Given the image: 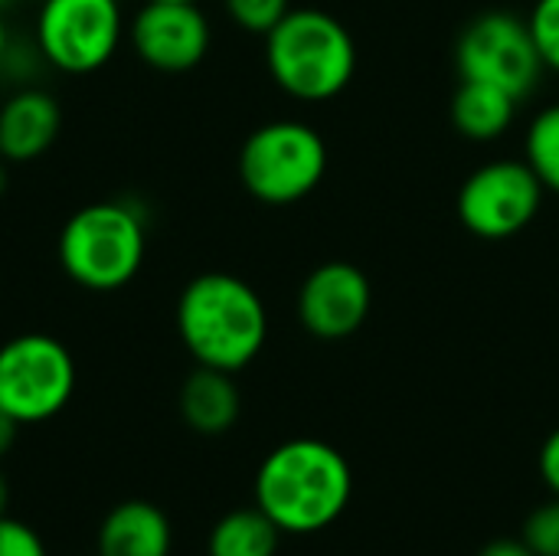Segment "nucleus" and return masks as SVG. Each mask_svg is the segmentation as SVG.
<instances>
[{
  "instance_id": "nucleus-22",
  "label": "nucleus",
  "mask_w": 559,
  "mask_h": 556,
  "mask_svg": "<svg viewBox=\"0 0 559 556\" xmlns=\"http://www.w3.org/2000/svg\"><path fill=\"white\" fill-rule=\"evenodd\" d=\"M540 475L547 482V488L559 498V429H554L540 449Z\"/></svg>"
},
{
  "instance_id": "nucleus-4",
  "label": "nucleus",
  "mask_w": 559,
  "mask_h": 556,
  "mask_svg": "<svg viewBox=\"0 0 559 556\" xmlns=\"http://www.w3.org/2000/svg\"><path fill=\"white\" fill-rule=\"evenodd\" d=\"M144 216L121 200H102L75 210L59 233L62 272L88 292H118L144 265Z\"/></svg>"
},
{
  "instance_id": "nucleus-1",
  "label": "nucleus",
  "mask_w": 559,
  "mask_h": 556,
  "mask_svg": "<svg viewBox=\"0 0 559 556\" xmlns=\"http://www.w3.org/2000/svg\"><path fill=\"white\" fill-rule=\"evenodd\" d=\"M354 475L347 459L321 439H292L265 456L255 475V508L285 534L331 528L350 505Z\"/></svg>"
},
{
  "instance_id": "nucleus-14",
  "label": "nucleus",
  "mask_w": 559,
  "mask_h": 556,
  "mask_svg": "<svg viewBox=\"0 0 559 556\" xmlns=\"http://www.w3.org/2000/svg\"><path fill=\"white\" fill-rule=\"evenodd\" d=\"M239 387L233 374L200 367L180 387V416L200 436H223L239 419Z\"/></svg>"
},
{
  "instance_id": "nucleus-19",
  "label": "nucleus",
  "mask_w": 559,
  "mask_h": 556,
  "mask_svg": "<svg viewBox=\"0 0 559 556\" xmlns=\"http://www.w3.org/2000/svg\"><path fill=\"white\" fill-rule=\"evenodd\" d=\"M527 26L544 66L559 72V0H537L527 16Z\"/></svg>"
},
{
  "instance_id": "nucleus-12",
  "label": "nucleus",
  "mask_w": 559,
  "mask_h": 556,
  "mask_svg": "<svg viewBox=\"0 0 559 556\" xmlns=\"http://www.w3.org/2000/svg\"><path fill=\"white\" fill-rule=\"evenodd\" d=\"M62 131V108L46 88H20L0 105V157L29 164L43 157Z\"/></svg>"
},
{
  "instance_id": "nucleus-6",
  "label": "nucleus",
  "mask_w": 559,
  "mask_h": 556,
  "mask_svg": "<svg viewBox=\"0 0 559 556\" xmlns=\"http://www.w3.org/2000/svg\"><path fill=\"white\" fill-rule=\"evenodd\" d=\"M75 393V360L52 334H16L0 344V410L20 426L46 423Z\"/></svg>"
},
{
  "instance_id": "nucleus-26",
  "label": "nucleus",
  "mask_w": 559,
  "mask_h": 556,
  "mask_svg": "<svg viewBox=\"0 0 559 556\" xmlns=\"http://www.w3.org/2000/svg\"><path fill=\"white\" fill-rule=\"evenodd\" d=\"M7 501H10V488H7V478L0 472V518L7 514Z\"/></svg>"
},
{
  "instance_id": "nucleus-10",
  "label": "nucleus",
  "mask_w": 559,
  "mask_h": 556,
  "mask_svg": "<svg viewBox=\"0 0 559 556\" xmlns=\"http://www.w3.org/2000/svg\"><path fill=\"white\" fill-rule=\"evenodd\" d=\"M373 308V285L354 262L334 259L308 272L298 288V321L318 341H344L364 328Z\"/></svg>"
},
{
  "instance_id": "nucleus-2",
  "label": "nucleus",
  "mask_w": 559,
  "mask_h": 556,
  "mask_svg": "<svg viewBox=\"0 0 559 556\" xmlns=\"http://www.w3.org/2000/svg\"><path fill=\"white\" fill-rule=\"evenodd\" d=\"M177 334L200 367L239 374L265 347V301L239 275L203 272L177 298Z\"/></svg>"
},
{
  "instance_id": "nucleus-20",
  "label": "nucleus",
  "mask_w": 559,
  "mask_h": 556,
  "mask_svg": "<svg viewBox=\"0 0 559 556\" xmlns=\"http://www.w3.org/2000/svg\"><path fill=\"white\" fill-rule=\"evenodd\" d=\"M524 544L537 556H559V498L527 518Z\"/></svg>"
},
{
  "instance_id": "nucleus-9",
  "label": "nucleus",
  "mask_w": 559,
  "mask_h": 556,
  "mask_svg": "<svg viewBox=\"0 0 559 556\" xmlns=\"http://www.w3.org/2000/svg\"><path fill=\"white\" fill-rule=\"evenodd\" d=\"M544 203V184L527 161H491L465 177L455 197L459 223L478 239H511L524 233Z\"/></svg>"
},
{
  "instance_id": "nucleus-27",
  "label": "nucleus",
  "mask_w": 559,
  "mask_h": 556,
  "mask_svg": "<svg viewBox=\"0 0 559 556\" xmlns=\"http://www.w3.org/2000/svg\"><path fill=\"white\" fill-rule=\"evenodd\" d=\"M7 190V170H3V157H0V193Z\"/></svg>"
},
{
  "instance_id": "nucleus-7",
  "label": "nucleus",
  "mask_w": 559,
  "mask_h": 556,
  "mask_svg": "<svg viewBox=\"0 0 559 556\" xmlns=\"http://www.w3.org/2000/svg\"><path fill=\"white\" fill-rule=\"evenodd\" d=\"M124 36L121 0H43L36 13L39 56L69 75H88L111 62Z\"/></svg>"
},
{
  "instance_id": "nucleus-11",
  "label": "nucleus",
  "mask_w": 559,
  "mask_h": 556,
  "mask_svg": "<svg viewBox=\"0 0 559 556\" xmlns=\"http://www.w3.org/2000/svg\"><path fill=\"white\" fill-rule=\"evenodd\" d=\"M134 56L157 72L197 69L213 43V29L200 3H144L128 26Z\"/></svg>"
},
{
  "instance_id": "nucleus-16",
  "label": "nucleus",
  "mask_w": 559,
  "mask_h": 556,
  "mask_svg": "<svg viewBox=\"0 0 559 556\" xmlns=\"http://www.w3.org/2000/svg\"><path fill=\"white\" fill-rule=\"evenodd\" d=\"M278 534L262 508H239L213 528L210 556H275Z\"/></svg>"
},
{
  "instance_id": "nucleus-21",
  "label": "nucleus",
  "mask_w": 559,
  "mask_h": 556,
  "mask_svg": "<svg viewBox=\"0 0 559 556\" xmlns=\"http://www.w3.org/2000/svg\"><path fill=\"white\" fill-rule=\"evenodd\" d=\"M0 556H46V547L33 528L13 518H0Z\"/></svg>"
},
{
  "instance_id": "nucleus-25",
  "label": "nucleus",
  "mask_w": 559,
  "mask_h": 556,
  "mask_svg": "<svg viewBox=\"0 0 559 556\" xmlns=\"http://www.w3.org/2000/svg\"><path fill=\"white\" fill-rule=\"evenodd\" d=\"M10 52V36H7V23H3V13H0V66Z\"/></svg>"
},
{
  "instance_id": "nucleus-18",
  "label": "nucleus",
  "mask_w": 559,
  "mask_h": 556,
  "mask_svg": "<svg viewBox=\"0 0 559 556\" xmlns=\"http://www.w3.org/2000/svg\"><path fill=\"white\" fill-rule=\"evenodd\" d=\"M223 7L239 29L265 36L292 10V0H223Z\"/></svg>"
},
{
  "instance_id": "nucleus-24",
  "label": "nucleus",
  "mask_w": 559,
  "mask_h": 556,
  "mask_svg": "<svg viewBox=\"0 0 559 556\" xmlns=\"http://www.w3.org/2000/svg\"><path fill=\"white\" fill-rule=\"evenodd\" d=\"M16 429H20V423L10 419V416L0 410V459L10 452V446H13V439H16Z\"/></svg>"
},
{
  "instance_id": "nucleus-8",
  "label": "nucleus",
  "mask_w": 559,
  "mask_h": 556,
  "mask_svg": "<svg viewBox=\"0 0 559 556\" xmlns=\"http://www.w3.org/2000/svg\"><path fill=\"white\" fill-rule=\"evenodd\" d=\"M455 69L468 82L498 85L511 98L524 102L537 88L547 66L534 46L527 20L491 10L462 29L455 43Z\"/></svg>"
},
{
  "instance_id": "nucleus-15",
  "label": "nucleus",
  "mask_w": 559,
  "mask_h": 556,
  "mask_svg": "<svg viewBox=\"0 0 559 556\" xmlns=\"http://www.w3.org/2000/svg\"><path fill=\"white\" fill-rule=\"evenodd\" d=\"M518 105L521 102L498 85L462 79L452 95V125L468 141H498L511 128Z\"/></svg>"
},
{
  "instance_id": "nucleus-28",
  "label": "nucleus",
  "mask_w": 559,
  "mask_h": 556,
  "mask_svg": "<svg viewBox=\"0 0 559 556\" xmlns=\"http://www.w3.org/2000/svg\"><path fill=\"white\" fill-rule=\"evenodd\" d=\"M144 3H200V0H144Z\"/></svg>"
},
{
  "instance_id": "nucleus-3",
  "label": "nucleus",
  "mask_w": 559,
  "mask_h": 556,
  "mask_svg": "<svg viewBox=\"0 0 559 556\" xmlns=\"http://www.w3.org/2000/svg\"><path fill=\"white\" fill-rule=\"evenodd\" d=\"M265 66L285 95L331 102L354 82L357 43L337 16L318 7H292L265 33Z\"/></svg>"
},
{
  "instance_id": "nucleus-17",
  "label": "nucleus",
  "mask_w": 559,
  "mask_h": 556,
  "mask_svg": "<svg viewBox=\"0 0 559 556\" xmlns=\"http://www.w3.org/2000/svg\"><path fill=\"white\" fill-rule=\"evenodd\" d=\"M524 161L544 184V190L559 193V105L544 108L524 138Z\"/></svg>"
},
{
  "instance_id": "nucleus-23",
  "label": "nucleus",
  "mask_w": 559,
  "mask_h": 556,
  "mask_svg": "<svg viewBox=\"0 0 559 556\" xmlns=\"http://www.w3.org/2000/svg\"><path fill=\"white\" fill-rule=\"evenodd\" d=\"M478 556H537L524 541H495Z\"/></svg>"
},
{
  "instance_id": "nucleus-13",
  "label": "nucleus",
  "mask_w": 559,
  "mask_h": 556,
  "mask_svg": "<svg viewBox=\"0 0 559 556\" xmlns=\"http://www.w3.org/2000/svg\"><path fill=\"white\" fill-rule=\"evenodd\" d=\"M170 521L151 501H121L98 528V556H170Z\"/></svg>"
},
{
  "instance_id": "nucleus-5",
  "label": "nucleus",
  "mask_w": 559,
  "mask_h": 556,
  "mask_svg": "<svg viewBox=\"0 0 559 556\" xmlns=\"http://www.w3.org/2000/svg\"><path fill=\"white\" fill-rule=\"evenodd\" d=\"M328 174V144L318 128L278 118L259 125L239 147V180L249 197L288 206L311 197Z\"/></svg>"
}]
</instances>
